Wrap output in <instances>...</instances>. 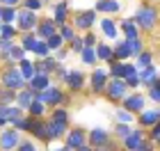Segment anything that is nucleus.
<instances>
[{"label":"nucleus","mask_w":160,"mask_h":151,"mask_svg":"<svg viewBox=\"0 0 160 151\" xmlns=\"http://www.w3.org/2000/svg\"><path fill=\"white\" fill-rule=\"evenodd\" d=\"M9 112H12V105L0 103V117H2V119H7V117H9Z\"/></svg>","instance_id":"45"},{"label":"nucleus","mask_w":160,"mask_h":151,"mask_svg":"<svg viewBox=\"0 0 160 151\" xmlns=\"http://www.w3.org/2000/svg\"><path fill=\"white\" fill-rule=\"evenodd\" d=\"M0 147H2L5 151H12L14 147H18V133L16 131H5L2 140H0Z\"/></svg>","instance_id":"9"},{"label":"nucleus","mask_w":160,"mask_h":151,"mask_svg":"<svg viewBox=\"0 0 160 151\" xmlns=\"http://www.w3.org/2000/svg\"><path fill=\"white\" fill-rule=\"evenodd\" d=\"M50 121H60V124H69V112L67 110H55Z\"/></svg>","instance_id":"33"},{"label":"nucleus","mask_w":160,"mask_h":151,"mask_svg":"<svg viewBox=\"0 0 160 151\" xmlns=\"http://www.w3.org/2000/svg\"><path fill=\"white\" fill-rule=\"evenodd\" d=\"M53 34H57L55 23H41L39 25V37L41 39H48V37H53Z\"/></svg>","instance_id":"24"},{"label":"nucleus","mask_w":160,"mask_h":151,"mask_svg":"<svg viewBox=\"0 0 160 151\" xmlns=\"http://www.w3.org/2000/svg\"><path fill=\"white\" fill-rule=\"evenodd\" d=\"M41 7V0H25V9H30V12H37Z\"/></svg>","instance_id":"44"},{"label":"nucleus","mask_w":160,"mask_h":151,"mask_svg":"<svg viewBox=\"0 0 160 151\" xmlns=\"http://www.w3.org/2000/svg\"><path fill=\"white\" fill-rule=\"evenodd\" d=\"M158 119H160V112L158 110H144L140 114V124L142 126H153V124H158Z\"/></svg>","instance_id":"15"},{"label":"nucleus","mask_w":160,"mask_h":151,"mask_svg":"<svg viewBox=\"0 0 160 151\" xmlns=\"http://www.w3.org/2000/svg\"><path fill=\"white\" fill-rule=\"evenodd\" d=\"M18 151H37V147L32 144V142H25V144H21V149Z\"/></svg>","instance_id":"48"},{"label":"nucleus","mask_w":160,"mask_h":151,"mask_svg":"<svg viewBox=\"0 0 160 151\" xmlns=\"http://www.w3.org/2000/svg\"><path fill=\"white\" fill-rule=\"evenodd\" d=\"M123 105H126V110L128 112H140L142 108H144V98L140 94H135V96H126L123 98Z\"/></svg>","instance_id":"10"},{"label":"nucleus","mask_w":160,"mask_h":151,"mask_svg":"<svg viewBox=\"0 0 160 151\" xmlns=\"http://www.w3.org/2000/svg\"><path fill=\"white\" fill-rule=\"evenodd\" d=\"M105 92H108V96H110L112 101H121V98H126V92H128V85L121 80V78H114V80L110 85H105Z\"/></svg>","instance_id":"2"},{"label":"nucleus","mask_w":160,"mask_h":151,"mask_svg":"<svg viewBox=\"0 0 160 151\" xmlns=\"http://www.w3.org/2000/svg\"><path fill=\"white\" fill-rule=\"evenodd\" d=\"M23 83H25L23 76H21V71H16V69H7L5 73H2V85H5L7 89H14V92H16V89L23 87Z\"/></svg>","instance_id":"3"},{"label":"nucleus","mask_w":160,"mask_h":151,"mask_svg":"<svg viewBox=\"0 0 160 151\" xmlns=\"http://www.w3.org/2000/svg\"><path fill=\"white\" fill-rule=\"evenodd\" d=\"M64 131H67V124H60V121H50V124H48V140L62 138Z\"/></svg>","instance_id":"17"},{"label":"nucleus","mask_w":160,"mask_h":151,"mask_svg":"<svg viewBox=\"0 0 160 151\" xmlns=\"http://www.w3.org/2000/svg\"><path fill=\"white\" fill-rule=\"evenodd\" d=\"M30 114L34 119H39L43 114V103H41V101H32V103H30Z\"/></svg>","instance_id":"31"},{"label":"nucleus","mask_w":160,"mask_h":151,"mask_svg":"<svg viewBox=\"0 0 160 151\" xmlns=\"http://www.w3.org/2000/svg\"><path fill=\"white\" fill-rule=\"evenodd\" d=\"M98 151H105V149H98Z\"/></svg>","instance_id":"57"},{"label":"nucleus","mask_w":160,"mask_h":151,"mask_svg":"<svg viewBox=\"0 0 160 151\" xmlns=\"http://www.w3.org/2000/svg\"><path fill=\"white\" fill-rule=\"evenodd\" d=\"M112 53H114V57H119V60H126V57L130 55L128 44H126V41H121V44H117V48H114Z\"/></svg>","instance_id":"27"},{"label":"nucleus","mask_w":160,"mask_h":151,"mask_svg":"<svg viewBox=\"0 0 160 151\" xmlns=\"http://www.w3.org/2000/svg\"><path fill=\"white\" fill-rule=\"evenodd\" d=\"M62 39H67V41H73L76 39V34H73V28H69V25H62V30L57 32Z\"/></svg>","instance_id":"37"},{"label":"nucleus","mask_w":160,"mask_h":151,"mask_svg":"<svg viewBox=\"0 0 160 151\" xmlns=\"http://www.w3.org/2000/svg\"><path fill=\"white\" fill-rule=\"evenodd\" d=\"M156 18H158V12L153 7H140L137 14H135V23L140 28H144V30H151L153 23H156Z\"/></svg>","instance_id":"1"},{"label":"nucleus","mask_w":160,"mask_h":151,"mask_svg":"<svg viewBox=\"0 0 160 151\" xmlns=\"http://www.w3.org/2000/svg\"><path fill=\"white\" fill-rule=\"evenodd\" d=\"M94 9H89V12H82V14H78L76 16V28H89L92 23H94Z\"/></svg>","instance_id":"16"},{"label":"nucleus","mask_w":160,"mask_h":151,"mask_svg":"<svg viewBox=\"0 0 160 151\" xmlns=\"http://www.w3.org/2000/svg\"><path fill=\"white\" fill-rule=\"evenodd\" d=\"M14 18H16V9H14V7H5V9H2V16H0V21H5V23L9 25Z\"/></svg>","instance_id":"32"},{"label":"nucleus","mask_w":160,"mask_h":151,"mask_svg":"<svg viewBox=\"0 0 160 151\" xmlns=\"http://www.w3.org/2000/svg\"><path fill=\"white\" fill-rule=\"evenodd\" d=\"M9 57H12V60H23V48H21V46H12Z\"/></svg>","instance_id":"43"},{"label":"nucleus","mask_w":160,"mask_h":151,"mask_svg":"<svg viewBox=\"0 0 160 151\" xmlns=\"http://www.w3.org/2000/svg\"><path fill=\"white\" fill-rule=\"evenodd\" d=\"M34 53H37V55H41V57H46V55L50 53V48H48V44H46V41H39V44H37V48H34Z\"/></svg>","instance_id":"41"},{"label":"nucleus","mask_w":160,"mask_h":151,"mask_svg":"<svg viewBox=\"0 0 160 151\" xmlns=\"http://www.w3.org/2000/svg\"><path fill=\"white\" fill-rule=\"evenodd\" d=\"M80 53H82V62H85V64H94V62L98 60V57H96V50H92V48H82Z\"/></svg>","instance_id":"29"},{"label":"nucleus","mask_w":160,"mask_h":151,"mask_svg":"<svg viewBox=\"0 0 160 151\" xmlns=\"http://www.w3.org/2000/svg\"><path fill=\"white\" fill-rule=\"evenodd\" d=\"M21 76H23V80H32L34 76H37V69H34V64L32 62H28V60H23L21 62Z\"/></svg>","instance_id":"19"},{"label":"nucleus","mask_w":160,"mask_h":151,"mask_svg":"<svg viewBox=\"0 0 160 151\" xmlns=\"http://www.w3.org/2000/svg\"><path fill=\"white\" fill-rule=\"evenodd\" d=\"M126 44H128L130 55H140V53H142V44H140V39H130V41H126Z\"/></svg>","instance_id":"38"},{"label":"nucleus","mask_w":160,"mask_h":151,"mask_svg":"<svg viewBox=\"0 0 160 151\" xmlns=\"http://www.w3.org/2000/svg\"><path fill=\"white\" fill-rule=\"evenodd\" d=\"M96 57H101V60H105V62H112V60H114V53H112L110 46H103V44H101V46L96 48Z\"/></svg>","instance_id":"25"},{"label":"nucleus","mask_w":160,"mask_h":151,"mask_svg":"<svg viewBox=\"0 0 160 151\" xmlns=\"http://www.w3.org/2000/svg\"><path fill=\"white\" fill-rule=\"evenodd\" d=\"M85 144V131H71L69 138H67V147L71 149H80Z\"/></svg>","instance_id":"12"},{"label":"nucleus","mask_w":160,"mask_h":151,"mask_svg":"<svg viewBox=\"0 0 160 151\" xmlns=\"http://www.w3.org/2000/svg\"><path fill=\"white\" fill-rule=\"evenodd\" d=\"M12 39H2L0 41V57H9V53H12Z\"/></svg>","instance_id":"35"},{"label":"nucleus","mask_w":160,"mask_h":151,"mask_svg":"<svg viewBox=\"0 0 160 151\" xmlns=\"http://www.w3.org/2000/svg\"><path fill=\"white\" fill-rule=\"evenodd\" d=\"M28 131H32L39 140H48V124H43L39 119H30L28 121Z\"/></svg>","instance_id":"7"},{"label":"nucleus","mask_w":160,"mask_h":151,"mask_svg":"<svg viewBox=\"0 0 160 151\" xmlns=\"http://www.w3.org/2000/svg\"><path fill=\"white\" fill-rule=\"evenodd\" d=\"M57 151H73V149H71V147H60Z\"/></svg>","instance_id":"53"},{"label":"nucleus","mask_w":160,"mask_h":151,"mask_svg":"<svg viewBox=\"0 0 160 151\" xmlns=\"http://www.w3.org/2000/svg\"><path fill=\"white\" fill-rule=\"evenodd\" d=\"M0 16H2V7H0Z\"/></svg>","instance_id":"55"},{"label":"nucleus","mask_w":160,"mask_h":151,"mask_svg":"<svg viewBox=\"0 0 160 151\" xmlns=\"http://www.w3.org/2000/svg\"><path fill=\"white\" fill-rule=\"evenodd\" d=\"M151 138L158 140L160 138V124H153V131H151Z\"/></svg>","instance_id":"50"},{"label":"nucleus","mask_w":160,"mask_h":151,"mask_svg":"<svg viewBox=\"0 0 160 151\" xmlns=\"http://www.w3.org/2000/svg\"><path fill=\"white\" fill-rule=\"evenodd\" d=\"M34 96H37V92H34V89H23V92H18V94H16V101H18L21 108H30Z\"/></svg>","instance_id":"14"},{"label":"nucleus","mask_w":160,"mask_h":151,"mask_svg":"<svg viewBox=\"0 0 160 151\" xmlns=\"http://www.w3.org/2000/svg\"><path fill=\"white\" fill-rule=\"evenodd\" d=\"M158 112H160V110H158Z\"/></svg>","instance_id":"59"},{"label":"nucleus","mask_w":160,"mask_h":151,"mask_svg":"<svg viewBox=\"0 0 160 151\" xmlns=\"http://www.w3.org/2000/svg\"><path fill=\"white\" fill-rule=\"evenodd\" d=\"M117 117H119V124H128V121H130V114L128 112H117Z\"/></svg>","instance_id":"46"},{"label":"nucleus","mask_w":160,"mask_h":151,"mask_svg":"<svg viewBox=\"0 0 160 151\" xmlns=\"http://www.w3.org/2000/svg\"><path fill=\"white\" fill-rule=\"evenodd\" d=\"M82 48H85V41L80 39V37H76L73 39V50H82Z\"/></svg>","instance_id":"47"},{"label":"nucleus","mask_w":160,"mask_h":151,"mask_svg":"<svg viewBox=\"0 0 160 151\" xmlns=\"http://www.w3.org/2000/svg\"><path fill=\"white\" fill-rule=\"evenodd\" d=\"M5 121H7V119H2V117H0V126H2V124H5Z\"/></svg>","instance_id":"54"},{"label":"nucleus","mask_w":160,"mask_h":151,"mask_svg":"<svg viewBox=\"0 0 160 151\" xmlns=\"http://www.w3.org/2000/svg\"><path fill=\"white\" fill-rule=\"evenodd\" d=\"M89 142L94 147H101V144H105L108 142V133L103 131V128H94V131L89 133Z\"/></svg>","instance_id":"18"},{"label":"nucleus","mask_w":160,"mask_h":151,"mask_svg":"<svg viewBox=\"0 0 160 151\" xmlns=\"http://www.w3.org/2000/svg\"><path fill=\"white\" fill-rule=\"evenodd\" d=\"M76 151H94V149H89V147H85V144H82V147H80V149H76Z\"/></svg>","instance_id":"52"},{"label":"nucleus","mask_w":160,"mask_h":151,"mask_svg":"<svg viewBox=\"0 0 160 151\" xmlns=\"http://www.w3.org/2000/svg\"><path fill=\"white\" fill-rule=\"evenodd\" d=\"M16 18H18L21 30H32V28L37 25V16H34V12H30V9H23L21 14H16Z\"/></svg>","instance_id":"5"},{"label":"nucleus","mask_w":160,"mask_h":151,"mask_svg":"<svg viewBox=\"0 0 160 151\" xmlns=\"http://www.w3.org/2000/svg\"><path fill=\"white\" fill-rule=\"evenodd\" d=\"M46 87H50V80H48L46 73H37L30 80V89H34V92H43Z\"/></svg>","instance_id":"11"},{"label":"nucleus","mask_w":160,"mask_h":151,"mask_svg":"<svg viewBox=\"0 0 160 151\" xmlns=\"http://www.w3.org/2000/svg\"><path fill=\"white\" fill-rule=\"evenodd\" d=\"M0 41H2V39H0Z\"/></svg>","instance_id":"58"},{"label":"nucleus","mask_w":160,"mask_h":151,"mask_svg":"<svg viewBox=\"0 0 160 151\" xmlns=\"http://www.w3.org/2000/svg\"><path fill=\"white\" fill-rule=\"evenodd\" d=\"M123 67H126V64H121V62H112L110 73H112L114 78H123Z\"/></svg>","instance_id":"39"},{"label":"nucleus","mask_w":160,"mask_h":151,"mask_svg":"<svg viewBox=\"0 0 160 151\" xmlns=\"http://www.w3.org/2000/svg\"><path fill=\"white\" fill-rule=\"evenodd\" d=\"M55 25H67V3L55 5Z\"/></svg>","instance_id":"20"},{"label":"nucleus","mask_w":160,"mask_h":151,"mask_svg":"<svg viewBox=\"0 0 160 151\" xmlns=\"http://www.w3.org/2000/svg\"><path fill=\"white\" fill-rule=\"evenodd\" d=\"M137 151H153V144H151V142H142Z\"/></svg>","instance_id":"49"},{"label":"nucleus","mask_w":160,"mask_h":151,"mask_svg":"<svg viewBox=\"0 0 160 151\" xmlns=\"http://www.w3.org/2000/svg\"><path fill=\"white\" fill-rule=\"evenodd\" d=\"M0 3H5V7H14L18 0H0Z\"/></svg>","instance_id":"51"},{"label":"nucleus","mask_w":160,"mask_h":151,"mask_svg":"<svg viewBox=\"0 0 160 151\" xmlns=\"http://www.w3.org/2000/svg\"><path fill=\"white\" fill-rule=\"evenodd\" d=\"M121 28H123V32H126V41L137 39V28H135L133 21H121Z\"/></svg>","instance_id":"23"},{"label":"nucleus","mask_w":160,"mask_h":151,"mask_svg":"<svg viewBox=\"0 0 160 151\" xmlns=\"http://www.w3.org/2000/svg\"><path fill=\"white\" fill-rule=\"evenodd\" d=\"M62 78H64V83H67L71 89H80L85 85V76L80 73V71H69V73H64Z\"/></svg>","instance_id":"8"},{"label":"nucleus","mask_w":160,"mask_h":151,"mask_svg":"<svg viewBox=\"0 0 160 151\" xmlns=\"http://www.w3.org/2000/svg\"><path fill=\"white\" fill-rule=\"evenodd\" d=\"M37 44H39L37 37H32V34H25V39H23V44H21V48H23V50H32V53H34Z\"/></svg>","instance_id":"28"},{"label":"nucleus","mask_w":160,"mask_h":151,"mask_svg":"<svg viewBox=\"0 0 160 151\" xmlns=\"http://www.w3.org/2000/svg\"><path fill=\"white\" fill-rule=\"evenodd\" d=\"M62 98H64V94L57 87H46L43 92H37V96H34V101H41V103H48V105L60 103Z\"/></svg>","instance_id":"4"},{"label":"nucleus","mask_w":160,"mask_h":151,"mask_svg":"<svg viewBox=\"0 0 160 151\" xmlns=\"http://www.w3.org/2000/svg\"><path fill=\"white\" fill-rule=\"evenodd\" d=\"M16 98V94H14V89H0V103H5V105H9L12 101Z\"/></svg>","instance_id":"30"},{"label":"nucleus","mask_w":160,"mask_h":151,"mask_svg":"<svg viewBox=\"0 0 160 151\" xmlns=\"http://www.w3.org/2000/svg\"><path fill=\"white\" fill-rule=\"evenodd\" d=\"M14 34H16V28L14 25H2V30H0V39H14Z\"/></svg>","instance_id":"34"},{"label":"nucleus","mask_w":160,"mask_h":151,"mask_svg":"<svg viewBox=\"0 0 160 151\" xmlns=\"http://www.w3.org/2000/svg\"><path fill=\"white\" fill-rule=\"evenodd\" d=\"M137 67H140V69L151 67V55L149 53H140V57H137Z\"/></svg>","instance_id":"40"},{"label":"nucleus","mask_w":160,"mask_h":151,"mask_svg":"<svg viewBox=\"0 0 160 151\" xmlns=\"http://www.w3.org/2000/svg\"><path fill=\"white\" fill-rule=\"evenodd\" d=\"M137 73H140V80L142 83H147V85H153L156 83V69L153 67H144V69L137 71Z\"/></svg>","instance_id":"21"},{"label":"nucleus","mask_w":160,"mask_h":151,"mask_svg":"<svg viewBox=\"0 0 160 151\" xmlns=\"http://www.w3.org/2000/svg\"><path fill=\"white\" fill-rule=\"evenodd\" d=\"M96 9L98 12H119V3L117 0H98L96 3Z\"/></svg>","instance_id":"22"},{"label":"nucleus","mask_w":160,"mask_h":151,"mask_svg":"<svg viewBox=\"0 0 160 151\" xmlns=\"http://www.w3.org/2000/svg\"><path fill=\"white\" fill-rule=\"evenodd\" d=\"M130 133H133V131H130V128H128L126 124H119V126H117V135H119V138H123V140H126Z\"/></svg>","instance_id":"42"},{"label":"nucleus","mask_w":160,"mask_h":151,"mask_svg":"<svg viewBox=\"0 0 160 151\" xmlns=\"http://www.w3.org/2000/svg\"><path fill=\"white\" fill-rule=\"evenodd\" d=\"M62 41H64V39L60 37V34H53V37H48V39H46V44H48L50 50H57V48L62 46Z\"/></svg>","instance_id":"36"},{"label":"nucleus","mask_w":160,"mask_h":151,"mask_svg":"<svg viewBox=\"0 0 160 151\" xmlns=\"http://www.w3.org/2000/svg\"><path fill=\"white\" fill-rule=\"evenodd\" d=\"M101 30H103L108 37H117V28H114V23H112L110 18H103V21H101Z\"/></svg>","instance_id":"26"},{"label":"nucleus","mask_w":160,"mask_h":151,"mask_svg":"<svg viewBox=\"0 0 160 151\" xmlns=\"http://www.w3.org/2000/svg\"><path fill=\"white\" fill-rule=\"evenodd\" d=\"M123 142H126V149H128V151H137V149H140V144L144 142V138H142V131H133V133H130V135H128V138L123 140Z\"/></svg>","instance_id":"13"},{"label":"nucleus","mask_w":160,"mask_h":151,"mask_svg":"<svg viewBox=\"0 0 160 151\" xmlns=\"http://www.w3.org/2000/svg\"><path fill=\"white\" fill-rule=\"evenodd\" d=\"M105 85H108V73L103 69H96L92 73V89L96 92V94H101V92L105 89Z\"/></svg>","instance_id":"6"},{"label":"nucleus","mask_w":160,"mask_h":151,"mask_svg":"<svg viewBox=\"0 0 160 151\" xmlns=\"http://www.w3.org/2000/svg\"><path fill=\"white\" fill-rule=\"evenodd\" d=\"M158 147H160V138H158Z\"/></svg>","instance_id":"56"}]
</instances>
